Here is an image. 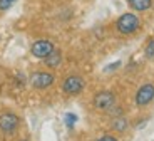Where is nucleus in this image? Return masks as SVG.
Wrapping results in <instances>:
<instances>
[{"label":"nucleus","instance_id":"f8f14e48","mask_svg":"<svg viewBox=\"0 0 154 141\" xmlns=\"http://www.w3.org/2000/svg\"><path fill=\"white\" fill-rule=\"evenodd\" d=\"M75 121H77V116L75 114H72V113H67V114H66V124H67V128H72V126L75 124Z\"/></svg>","mask_w":154,"mask_h":141},{"label":"nucleus","instance_id":"9b49d317","mask_svg":"<svg viewBox=\"0 0 154 141\" xmlns=\"http://www.w3.org/2000/svg\"><path fill=\"white\" fill-rule=\"evenodd\" d=\"M112 128H114L116 131H124V130L127 128V121H126V118H122V116L116 118L114 121H112Z\"/></svg>","mask_w":154,"mask_h":141},{"label":"nucleus","instance_id":"2eb2a0df","mask_svg":"<svg viewBox=\"0 0 154 141\" xmlns=\"http://www.w3.org/2000/svg\"><path fill=\"white\" fill-rule=\"evenodd\" d=\"M97 141H117V138H116V136H111V134H106V136L99 138Z\"/></svg>","mask_w":154,"mask_h":141},{"label":"nucleus","instance_id":"20e7f679","mask_svg":"<svg viewBox=\"0 0 154 141\" xmlns=\"http://www.w3.org/2000/svg\"><path fill=\"white\" fill-rule=\"evenodd\" d=\"M84 79L79 76H69L64 82H62V91L66 94H79L84 89Z\"/></svg>","mask_w":154,"mask_h":141},{"label":"nucleus","instance_id":"f257e3e1","mask_svg":"<svg viewBox=\"0 0 154 141\" xmlns=\"http://www.w3.org/2000/svg\"><path fill=\"white\" fill-rule=\"evenodd\" d=\"M139 27H141V19H139L136 14H132V12H126V14H122V15L117 19V22H116V29H117V32H121V34H124V35L134 34Z\"/></svg>","mask_w":154,"mask_h":141},{"label":"nucleus","instance_id":"423d86ee","mask_svg":"<svg viewBox=\"0 0 154 141\" xmlns=\"http://www.w3.org/2000/svg\"><path fill=\"white\" fill-rule=\"evenodd\" d=\"M54 82V74L50 72H34L30 77V84L35 89H45Z\"/></svg>","mask_w":154,"mask_h":141},{"label":"nucleus","instance_id":"6e6552de","mask_svg":"<svg viewBox=\"0 0 154 141\" xmlns=\"http://www.w3.org/2000/svg\"><path fill=\"white\" fill-rule=\"evenodd\" d=\"M127 4L134 12H146L152 7V0H127Z\"/></svg>","mask_w":154,"mask_h":141},{"label":"nucleus","instance_id":"7ed1b4c3","mask_svg":"<svg viewBox=\"0 0 154 141\" xmlns=\"http://www.w3.org/2000/svg\"><path fill=\"white\" fill-rule=\"evenodd\" d=\"M19 116L14 113H2L0 114V131L2 133H14L19 128Z\"/></svg>","mask_w":154,"mask_h":141},{"label":"nucleus","instance_id":"dca6fc26","mask_svg":"<svg viewBox=\"0 0 154 141\" xmlns=\"http://www.w3.org/2000/svg\"><path fill=\"white\" fill-rule=\"evenodd\" d=\"M20 141H27V139H20Z\"/></svg>","mask_w":154,"mask_h":141},{"label":"nucleus","instance_id":"9d476101","mask_svg":"<svg viewBox=\"0 0 154 141\" xmlns=\"http://www.w3.org/2000/svg\"><path fill=\"white\" fill-rule=\"evenodd\" d=\"M144 54H146V57L149 61H154V37H151L147 40L146 47H144Z\"/></svg>","mask_w":154,"mask_h":141},{"label":"nucleus","instance_id":"4468645a","mask_svg":"<svg viewBox=\"0 0 154 141\" xmlns=\"http://www.w3.org/2000/svg\"><path fill=\"white\" fill-rule=\"evenodd\" d=\"M117 67H121V61L114 62V64H109L107 67L104 69V71H106V72H109V71H114V69H117Z\"/></svg>","mask_w":154,"mask_h":141},{"label":"nucleus","instance_id":"f03ea898","mask_svg":"<svg viewBox=\"0 0 154 141\" xmlns=\"http://www.w3.org/2000/svg\"><path fill=\"white\" fill-rule=\"evenodd\" d=\"M54 49H55V47H54V44H52L50 40L40 39V40H35L34 44H32L30 52H32V56L37 57V59H45Z\"/></svg>","mask_w":154,"mask_h":141},{"label":"nucleus","instance_id":"ddd939ff","mask_svg":"<svg viewBox=\"0 0 154 141\" xmlns=\"http://www.w3.org/2000/svg\"><path fill=\"white\" fill-rule=\"evenodd\" d=\"M17 0H0V10H8V8L12 7V5L15 4Z\"/></svg>","mask_w":154,"mask_h":141},{"label":"nucleus","instance_id":"1a4fd4ad","mask_svg":"<svg viewBox=\"0 0 154 141\" xmlns=\"http://www.w3.org/2000/svg\"><path fill=\"white\" fill-rule=\"evenodd\" d=\"M60 61H62V54L59 52L57 49H54V50H52V52H50L49 56L45 57V61H44V62H45L47 67H57V66L60 64Z\"/></svg>","mask_w":154,"mask_h":141},{"label":"nucleus","instance_id":"39448f33","mask_svg":"<svg viewBox=\"0 0 154 141\" xmlns=\"http://www.w3.org/2000/svg\"><path fill=\"white\" fill-rule=\"evenodd\" d=\"M154 99V84H144L141 86L136 94V104L137 106H147Z\"/></svg>","mask_w":154,"mask_h":141},{"label":"nucleus","instance_id":"0eeeda50","mask_svg":"<svg viewBox=\"0 0 154 141\" xmlns=\"http://www.w3.org/2000/svg\"><path fill=\"white\" fill-rule=\"evenodd\" d=\"M114 101H116V98H114L112 92L102 91L94 98V106L100 111H106V109H111V107L114 106Z\"/></svg>","mask_w":154,"mask_h":141}]
</instances>
